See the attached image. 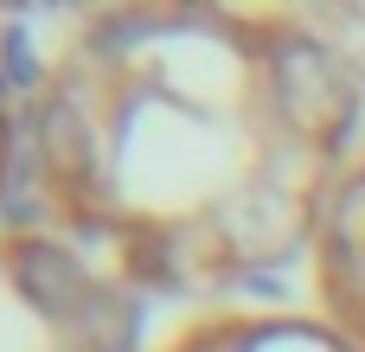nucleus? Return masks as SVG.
<instances>
[{"mask_svg": "<svg viewBox=\"0 0 365 352\" xmlns=\"http://www.w3.org/2000/svg\"><path fill=\"white\" fill-rule=\"evenodd\" d=\"M38 192L103 269L225 289L314 257L353 160L340 58L282 13L115 6L38 83Z\"/></svg>", "mask_w": 365, "mask_h": 352, "instance_id": "obj_1", "label": "nucleus"}, {"mask_svg": "<svg viewBox=\"0 0 365 352\" xmlns=\"http://www.w3.org/2000/svg\"><path fill=\"white\" fill-rule=\"evenodd\" d=\"M0 352H103L90 282L38 237L0 244Z\"/></svg>", "mask_w": 365, "mask_h": 352, "instance_id": "obj_2", "label": "nucleus"}, {"mask_svg": "<svg viewBox=\"0 0 365 352\" xmlns=\"http://www.w3.org/2000/svg\"><path fill=\"white\" fill-rule=\"evenodd\" d=\"M314 289H321V314L340 321L365 346V147H353L321 237H314Z\"/></svg>", "mask_w": 365, "mask_h": 352, "instance_id": "obj_3", "label": "nucleus"}, {"mask_svg": "<svg viewBox=\"0 0 365 352\" xmlns=\"http://www.w3.org/2000/svg\"><path fill=\"white\" fill-rule=\"evenodd\" d=\"M154 352H365L340 321L295 314V308H218L205 321H186Z\"/></svg>", "mask_w": 365, "mask_h": 352, "instance_id": "obj_4", "label": "nucleus"}, {"mask_svg": "<svg viewBox=\"0 0 365 352\" xmlns=\"http://www.w3.org/2000/svg\"><path fill=\"white\" fill-rule=\"evenodd\" d=\"M0 160H6V109H0Z\"/></svg>", "mask_w": 365, "mask_h": 352, "instance_id": "obj_5", "label": "nucleus"}]
</instances>
